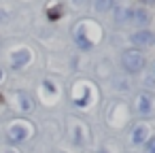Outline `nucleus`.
Masks as SVG:
<instances>
[{
	"instance_id": "obj_2",
	"label": "nucleus",
	"mask_w": 155,
	"mask_h": 153,
	"mask_svg": "<svg viewBox=\"0 0 155 153\" xmlns=\"http://www.w3.org/2000/svg\"><path fill=\"white\" fill-rule=\"evenodd\" d=\"M147 136H149L147 125H136V128H134V134H132V140H134L136 145H140V142L147 140Z\"/></svg>"
},
{
	"instance_id": "obj_3",
	"label": "nucleus",
	"mask_w": 155,
	"mask_h": 153,
	"mask_svg": "<svg viewBox=\"0 0 155 153\" xmlns=\"http://www.w3.org/2000/svg\"><path fill=\"white\" fill-rule=\"evenodd\" d=\"M149 108H151V98L147 94H140V98H138V111L140 113H149Z\"/></svg>"
},
{
	"instance_id": "obj_6",
	"label": "nucleus",
	"mask_w": 155,
	"mask_h": 153,
	"mask_svg": "<svg viewBox=\"0 0 155 153\" xmlns=\"http://www.w3.org/2000/svg\"><path fill=\"white\" fill-rule=\"evenodd\" d=\"M147 153H155V138L149 140V147H147Z\"/></svg>"
},
{
	"instance_id": "obj_5",
	"label": "nucleus",
	"mask_w": 155,
	"mask_h": 153,
	"mask_svg": "<svg viewBox=\"0 0 155 153\" xmlns=\"http://www.w3.org/2000/svg\"><path fill=\"white\" fill-rule=\"evenodd\" d=\"M26 138V130L24 128H13L11 130V140H21Z\"/></svg>"
},
{
	"instance_id": "obj_4",
	"label": "nucleus",
	"mask_w": 155,
	"mask_h": 153,
	"mask_svg": "<svg viewBox=\"0 0 155 153\" xmlns=\"http://www.w3.org/2000/svg\"><path fill=\"white\" fill-rule=\"evenodd\" d=\"M134 43H136V45H140V47L149 45V43H151V34H149V32H138V34L134 36Z\"/></svg>"
},
{
	"instance_id": "obj_1",
	"label": "nucleus",
	"mask_w": 155,
	"mask_h": 153,
	"mask_svg": "<svg viewBox=\"0 0 155 153\" xmlns=\"http://www.w3.org/2000/svg\"><path fill=\"white\" fill-rule=\"evenodd\" d=\"M121 64H123V68H125L127 72H140L142 66H144V58H142L138 51H127V53L123 55Z\"/></svg>"
}]
</instances>
